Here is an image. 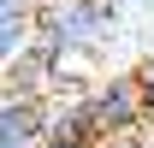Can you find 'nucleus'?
I'll use <instances>...</instances> for the list:
<instances>
[{"instance_id": "nucleus-8", "label": "nucleus", "mask_w": 154, "mask_h": 148, "mask_svg": "<svg viewBox=\"0 0 154 148\" xmlns=\"http://www.w3.org/2000/svg\"><path fill=\"white\" fill-rule=\"evenodd\" d=\"M0 12H42V0H0Z\"/></svg>"}, {"instance_id": "nucleus-4", "label": "nucleus", "mask_w": 154, "mask_h": 148, "mask_svg": "<svg viewBox=\"0 0 154 148\" xmlns=\"http://www.w3.org/2000/svg\"><path fill=\"white\" fill-rule=\"evenodd\" d=\"M36 48V12H0V71H12Z\"/></svg>"}, {"instance_id": "nucleus-2", "label": "nucleus", "mask_w": 154, "mask_h": 148, "mask_svg": "<svg viewBox=\"0 0 154 148\" xmlns=\"http://www.w3.org/2000/svg\"><path fill=\"white\" fill-rule=\"evenodd\" d=\"M77 101H83V119H89V130H95V148L148 130V125H142V101H136V77L131 71H113V77H101V83H89Z\"/></svg>"}, {"instance_id": "nucleus-7", "label": "nucleus", "mask_w": 154, "mask_h": 148, "mask_svg": "<svg viewBox=\"0 0 154 148\" xmlns=\"http://www.w3.org/2000/svg\"><path fill=\"white\" fill-rule=\"evenodd\" d=\"M36 148H95V142H71V136H42Z\"/></svg>"}, {"instance_id": "nucleus-3", "label": "nucleus", "mask_w": 154, "mask_h": 148, "mask_svg": "<svg viewBox=\"0 0 154 148\" xmlns=\"http://www.w3.org/2000/svg\"><path fill=\"white\" fill-rule=\"evenodd\" d=\"M48 130V101L0 89V148H36Z\"/></svg>"}, {"instance_id": "nucleus-1", "label": "nucleus", "mask_w": 154, "mask_h": 148, "mask_svg": "<svg viewBox=\"0 0 154 148\" xmlns=\"http://www.w3.org/2000/svg\"><path fill=\"white\" fill-rule=\"evenodd\" d=\"M119 36V12L107 0H48L36 12V42L54 54H95Z\"/></svg>"}, {"instance_id": "nucleus-5", "label": "nucleus", "mask_w": 154, "mask_h": 148, "mask_svg": "<svg viewBox=\"0 0 154 148\" xmlns=\"http://www.w3.org/2000/svg\"><path fill=\"white\" fill-rule=\"evenodd\" d=\"M131 77H136V101H142V125H154V59H142Z\"/></svg>"}, {"instance_id": "nucleus-6", "label": "nucleus", "mask_w": 154, "mask_h": 148, "mask_svg": "<svg viewBox=\"0 0 154 148\" xmlns=\"http://www.w3.org/2000/svg\"><path fill=\"white\" fill-rule=\"evenodd\" d=\"M107 148H154V130H136V136H125V142H107Z\"/></svg>"}]
</instances>
